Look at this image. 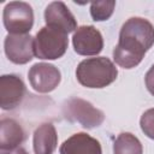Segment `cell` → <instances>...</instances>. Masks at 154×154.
Segmentation results:
<instances>
[{
  "label": "cell",
  "instance_id": "1",
  "mask_svg": "<svg viewBox=\"0 0 154 154\" xmlns=\"http://www.w3.org/2000/svg\"><path fill=\"white\" fill-rule=\"evenodd\" d=\"M154 45V25L146 18L131 17L122 25L113 59L123 69L137 66Z\"/></svg>",
  "mask_w": 154,
  "mask_h": 154
},
{
  "label": "cell",
  "instance_id": "2",
  "mask_svg": "<svg viewBox=\"0 0 154 154\" xmlns=\"http://www.w3.org/2000/svg\"><path fill=\"white\" fill-rule=\"evenodd\" d=\"M118 76V70L107 57L88 58L82 60L76 69V77L85 88H105L112 84Z\"/></svg>",
  "mask_w": 154,
  "mask_h": 154
},
{
  "label": "cell",
  "instance_id": "3",
  "mask_svg": "<svg viewBox=\"0 0 154 154\" xmlns=\"http://www.w3.org/2000/svg\"><path fill=\"white\" fill-rule=\"evenodd\" d=\"M69 37L63 30L51 26L41 28L35 35V55L42 60L61 58L67 49Z\"/></svg>",
  "mask_w": 154,
  "mask_h": 154
},
{
  "label": "cell",
  "instance_id": "4",
  "mask_svg": "<svg viewBox=\"0 0 154 154\" xmlns=\"http://www.w3.org/2000/svg\"><path fill=\"white\" fill-rule=\"evenodd\" d=\"M63 113L67 120L78 123L84 129L97 128L105 120V114L101 109L81 97L69 99L63 106Z\"/></svg>",
  "mask_w": 154,
  "mask_h": 154
},
{
  "label": "cell",
  "instance_id": "5",
  "mask_svg": "<svg viewBox=\"0 0 154 154\" xmlns=\"http://www.w3.org/2000/svg\"><path fill=\"white\" fill-rule=\"evenodd\" d=\"M2 22L8 34H28L34 25L32 7L24 1H11L4 7Z\"/></svg>",
  "mask_w": 154,
  "mask_h": 154
},
{
  "label": "cell",
  "instance_id": "6",
  "mask_svg": "<svg viewBox=\"0 0 154 154\" xmlns=\"http://www.w3.org/2000/svg\"><path fill=\"white\" fill-rule=\"evenodd\" d=\"M7 59L17 65H24L35 55V37L30 34H8L4 41Z\"/></svg>",
  "mask_w": 154,
  "mask_h": 154
},
{
  "label": "cell",
  "instance_id": "7",
  "mask_svg": "<svg viewBox=\"0 0 154 154\" xmlns=\"http://www.w3.org/2000/svg\"><path fill=\"white\" fill-rule=\"evenodd\" d=\"M28 78L32 89L37 93L53 91L61 81V73L58 67L48 63H36L28 72Z\"/></svg>",
  "mask_w": 154,
  "mask_h": 154
},
{
  "label": "cell",
  "instance_id": "8",
  "mask_svg": "<svg viewBox=\"0 0 154 154\" xmlns=\"http://www.w3.org/2000/svg\"><path fill=\"white\" fill-rule=\"evenodd\" d=\"M73 49L79 55H97L103 48V37L93 25H82L77 28L72 36Z\"/></svg>",
  "mask_w": 154,
  "mask_h": 154
},
{
  "label": "cell",
  "instance_id": "9",
  "mask_svg": "<svg viewBox=\"0 0 154 154\" xmlns=\"http://www.w3.org/2000/svg\"><path fill=\"white\" fill-rule=\"evenodd\" d=\"M25 95V84L23 79L13 73L0 77V107L10 111L19 106Z\"/></svg>",
  "mask_w": 154,
  "mask_h": 154
},
{
  "label": "cell",
  "instance_id": "10",
  "mask_svg": "<svg viewBox=\"0 0 154 154\" xmlns=\"http://www.w3.org/2000/svg\"><path fill=\"white\" fill-rule=\"evenodd\" d=\"M45 22L47 26L63 30L66 34L77 30L76 18L63 1H53L46 7Z\"/></svg>",
  "mask_w": 154,
  "mask_h": 154
},
{
  "label": "cell",
  "instance_id": "11",
  "mask_svg": "<svg viewBox=\"0 0 154 154\" xmlns=\"http://www.w3.org/2000/svg\"><path fill=\"white\" fill-rule=\"evenodd\" d=\"M25 140V132L22 125L11 118H4L0 122V153L13 154Z\"/></svg>",
  "mask_w": 154,
  "mask_h": 154
},
{
  "label": "cell",
  "instance_id": "12",
  "mask_svg": "<svg viewBox=\"0 0 154 154\" xmlns=\"http://www.w3.org/2000/svg\"><path fill=\"white\" fill-rule=\"evenodd\" d=\"M60 154H102L100 142L85 132H77L65 140L60 148Z\"/></svg>",
  "mask_w": 154,
  "mask_h": 154
},
{
  "label": "cell",
  "instance_id": "13",
  "mask_svg": "<svg viewBox=\"0 0 154 154\" xmlns=\"http://www.w3.org/2000/svg\"><path fill=\"white\" fill-rule=\"evenodd\" d=\"M58 146V135L52 123H43L36 128L32 136L35 154H53Z\"/></svg>",
  "mask_w": 154,
  "mask_h": 154
},
{
  "label": "cell",
  "instance_id": "14",
  "mask_svg": "<svg viewBox=\"0 0 154 154\" xmlns=\"http://www.w3.org/2000/svg\"><path fill=\"white\" fill-rule=\"evenodd\" d=\"M113 154H143L142 143L135 135L122 132L113 143Z\"/></svg>",
  "mask_w": 154,
  "mask_h": 154
},
{
  "label": "cell",
  "instance_id": "15",
  "mask_svg": "<svg viewBox=\"0 0 154 154\" xmlns=\"http://www.w3.org/2000/svg\"><path fill=\"white\" fill-rule=\"evenodd\" d=\"M116 7L114 0H102L90 2V16L95 22H103L111 18Z\"/></svg>",
  "mask_w": 154,
  "mask_h": 154
},
{
  "label": "cell",
  "instance_id": "16",
  "mask_svg": "<svg viewBox=\"0 0 154 154\" xmlns=\"http://www.w3.org/2000/svg\"><path fill=\"white\" fill-rule=\"evenodd\" d=\"M140 126L147 137L154 140V108L147 109L141 116Z\"/></svg>",
  "mask_w": 154,
  "mask_h": 154
},
{
  "label": "cell",
  "instance_id": "17",
  "mask_svg": "<svg viewBox=\"0 0 154 154\" xmlns=\"http://www.w3.org/2000/svg\"><path fill=\"white\" fill-rule=\"evenodd\" d=\"M144 83H146L147 90L154 96V64L147 71V73L144 76Z\"/></svg>",
  "mask_w": 154,
  "mask_h": 154
},
{
  "label": "cell",
  "instance_id": "18",
  "mask_svg": "<svg viewBox=\"0 0 154 154\" xmlns=\"http://www.w3.org/2000/svg\"><path fill=\"white\" fill-rule=\"evenodd\" d=\"M13 154H29V153H28V152H25L23 148H20V149H18V150H17L16 153H13Z\"/></svg>",
  "mask_w": 154,
  "mask_h": 154
}]
</instances>
